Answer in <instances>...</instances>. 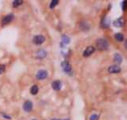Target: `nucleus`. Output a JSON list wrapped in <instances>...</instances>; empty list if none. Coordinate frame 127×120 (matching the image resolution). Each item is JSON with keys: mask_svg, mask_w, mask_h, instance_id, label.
Returning a JSON list of instances; mask_svg holds the SVG:
<instances>
[{"mask_svg": "<svg viewBox=\"0 0 127 120\" xmlns=\"http://www.w3.org/2000/svg\"><path fill=\"white\" fill-rule=\"evenodd\" d=\"M96 46L97 48L100 51H106L108 48V42L104 38H99L96 42Z\"/></svg>", "mask_w": 127, "mask_h": 120, "instance_id": "nucleus-1", "label": "nucleus"}, {"mask_svg": "<svg viewBox=\"0 0 127 120\" xmlns=\"http://www.w3.org/2000/svg\"><path fill=\"white\" fill-rule=\"evenodd\" d=\"M33 42L36 45H41L45 42V38L42 35H36L33 38Z\"/></svg>", "mask_w": 127, "mask_h": 120, "instance_id": "nucleus-2", "label": "nucleus"}, {"mask_svg": "<svg viewBox=\"0 0 127 120\" xmlns=\"http://www.w3.org/2000/svg\"><path fill=\"white\" fill-rule=\"evenodd\" d=\"M48 74H47V71H44V70H40V71H38V73H37L36 75V77L38 79L41 80V79H44L47 77Z\"/></svg>", "mask_w": 127, "mask_h": 120, "instance_id": "nucleus-3", "label": "nucleus"}, {"mask_svg": "<svg viewBox=\"0 0 127 120\" xmlns=\"http://www.w3.org/2000/svg\"><path fill=\"white\" fill-rule=\"evenodd\" d=\"M108 71H109V73L117 74V73H119V72L121 71V68H120L118 66H117V65H112V66H110L109 67Z\"/></svg>", "mask_w": 127, "mask_h": 120, "instance_id": "nucleus-4", "label": "nucleus"}, {"mask_svg": "<svg viewBox=\"0 0 127 120\" xmlns=\"http://www.w3.org/2000/svg\"><path fill=\"white\" fill-rule=\"evenodd\" d=\"M33 108V104L30 101H27L23 104V110L27 112H30Z\"/></svg>", "mask_w": 127, "mask_h": 120, "instance_id": "nucleus-5", "label": "nucleus"}, {"mask_svg": "<svg viewBox=\"0 0 127 120\" xmlns=\"http://www.w3.org/2000/svg\"><path fill=\"white\" fill-rule=\"evenodd\" d=\"M95 51V48L94 47H88L86 49V51L83 52V56H85V57H88L90 54H92Z\"/></svg>", "mask_w": 127, "mask_h": 120, "instance_id": "nucleus-6", "label": "nucleus"}, {"mask_svg": "<svg viewBox=\"0 0 127 120\" xmlns=\"http://www.w3.org/2000/svg\"><path fill=\"white\" fill-rule=\"evenodd\" d=\"M13 19H14V15L13 14H8L5 16L4 18L3 19V25H6V24H8L10 23V22H11Z\"/></svg>", "mask_w": 127, "mask_h": 120, "instance_id": "nucleus-7", "label": "nucleus"}, {"mask_svg": "<svg viewBox=\"0 0 127 120\" xmlns=\"http://www.w3.org/2000/svg\"><path fill=\"white\" fill-rule=\"evenodd\" d=\"M62 67L63 71L66 72H70L71 71V66L67 61H64V62H62Z\"/></svg>", "mask_w": 127, "mask_h": 120, "instance_id": "nucleus-8", "label": "nucleus"}, {"mask_svg": "<svg viewBox=\"0 0 127 120\" xmlns=\"http://www.w3.org/2000/svg\"><path fill=\"white\" fill-rule=\"evenodd\" d=\"M52 87H53L54 90L55 91H59L62 87V82H61L59 80H55L52 82Z\"/></svg>", "mask_w": 127, "mask_h": 120, "instance_id": "nucleus-9", "label": "nucleus"}, {"mask_svg": "<svg viewBox=\"0 0 127 120\" xmlns=\"http://www.w3.org/2000/svg\"><path fill=\"white\" fill-rule=\"evenodd\" d=\"M113 25H114L115 27H123V26H124V20H123V19H117L116 21H114V23H113Z\"/></svg>", "mask_w": 127, "mask_h": 120, "instance_id": "nucleus-10", "label": "nucleus"}, {"mask_svg": "<svg viewBox=\"0 0 127 120\" xmlns=\"http://www.w3.org/2000/svg\"><path fill=\"white\" fill-rule=\"evenodd\" d=\"M113 60H114L118 64H120V63L122 62V57L119 54H115L114 57H113Z\"/></svg>", "mask_w": 127, "mask_h": 120, "instance_id": "nucleus-11", "label": "nucleus"}, {"mask_svg": "<svg viewBox=\"0 0 127 120\" xmlns=\"http://www.w3.org/2000/svg\"><path fill=\"white\" fill-rule=\"evenodd\" d=\"M47 56V52L44 50H40L37 52V57L38 58H44Z\"/></svg>", "mask_w": 127, "mask_h": 120, "instance_id": "nucleus-12", "label": "nucleus"}, {"mask_svg": "<svg viewBox=\"0 0 127 120\" xmlns=\"http://www.w3.org/2000/svg\"><path fill=\"white\" fill-rule=\"evenodd\" d=\"M38 92V87L37 85H34L33 86H31V88H30V93H31L32 95H34Z\"/></svg>", "mask_w": 127, "mask_h": 120, "instance_id": "nucleus-13", "label": "nucleus"}, {"mask_svg": "<svg viewBox=\"0 0 127 120\" xmlns=\"http://www.w3.org/2000/svg\"><path fill=\"white\" fill-rule=\"evenodd\" d=\"M115 38L117 39L118 42H122L124 40V36L123 34L121 33H118L115 34Z\"/></svg>", "mask_w": 127, "mask_h": 120, "instance_id": "nucleus-14", "label": "nucleus"}, {"mask_svg": "<svg viewBox=\"0 0 127 120\" xmlns=\"http://www.w3.org/2000/svg\"><path fill=\"white\" fill-rule=\"evenodd\" d=\"M80 28L82 30H88L89 29V26H88V24H87L86 23H85V22H82V23H81Z\"/></svg>", "mask_w": 127, "mask_h": 120, "instance_id": "nucleus-15", "label": "nucleus"}, {"mask_svg": "<svg viewBox=\"0 0 127 120\" xmlns=\"http://www.w3.org/2000/svg\"><path fill=\"white\" fill-rule=\"evenodd\" d=\"M102 26L103 27H108L109 26V20L108 19H105L103 21H102Z\"/></svg>", "mask_w": 127, "mask_h": 120, "instance_id": "nucleus-16", "label": "nucleus"}, {"mask_svg": "<svg viewBox=\"0 0 127 120\" xmlns=\"http://www.w3.org/2000/svg\"><path fill=\"white\" fill-rule=\"evenodd\" d=\"M62 42L65 44H68L70 43V38L66 35H62Z\"/></svg>", "mask_w": 127, "mask_h": 120, "instance_id": "nucleus-17", "label": "nucleus"}, {"mask_svg": "<svg viewBox=\"0 0 127 120\" xmlns=\"http://www.w3.org/2000/svg\"><path fill=\"white\" fill-rule=\"evenodd\" d=\"M22 3H23V1H22V0H15V1L13 2V6H14V7H17V6H20Z\"/></svg>", "mask_w": 127, "mask_h": 120, "instance_id": "nucleus-18", "label": "nucleus"}, {"mask_svg": "<svg viewBox=\"0 0 127 120\" xmlns=\"http://www.w3.org/2000/svg\"><path fill=\"white\" fill-rule=\"evenodd\" d=\"M58 3V0H53V1H51V3H50V8H54V6H55Z\"/></svg>", "mask_w": 127, "mask_h": 120, "instance_id": "nucleus-19", "label": "nucleus"}, {"mask_svg": "<svg viewBox=\"0 0 127 120\" xmlns=\"http://www.w3.org/2000/svg\"><path fill=\"white\" fill-rule=\"evenodd\" d=\"M89 120H98V115H93L89 118Z\"/></svg>", "mask_w": 127, "mask_h": 120, "instance_id": "nucleus-20", "label": "nucleus"}, {"mask_svg": "<svg viewBox=\"0 0 127 120\" xmlns=\"http://www.w3.org/2000/svg\"><path fill=\"white\" fill-rule=\"evenodd\" d=\"M5 71V66L4 65H0V75L3 74Z\"/></svg>", "mask_w": 127, "mask_h": 120, "instance_id": "nucleus-21", "label": "nucleus"}, {"mask_svg": "<svg viewBox=\"0 0 127 120\" xmlns=\"http://www.w3.org/2000/svg\"><path fill=\"white\" fill-rule=\"evenodd\" d=\"M126 1H123V3H122V10H126Z\"/></svg>", "mask_w": 127, "mask_h": 120, "instance_id": "nucleus-22", "label": "nucleus"}, {"mask_svg": "<svg viewBox=\"0 0 127 120\" xmlns=\"http://www.w3.org/2000/svg\"><path fill=\"white\" fill-rule=\"evenodd\" d=\"M3 117H4V118H6V119H10V116H7V115H3Z\"/></svg>", "mask_w": 127, "mask_h": 120, "instance_id": "nucleus-23", "label": "nucleus"}, {"mask_svg": "<svg viewBox=\"0 0 127 120\" xmlns=\"http://www.w3.org/2000/svg\"><path fill=\"white\" fill-rule=\"evenodd\" d=\"M53 120H58V119H53Z\"/></svg>", "mask_w": 127, "mask_h": 120, "instance_id": "nucleus-24", "label": "nucleus"}]
</instances>
